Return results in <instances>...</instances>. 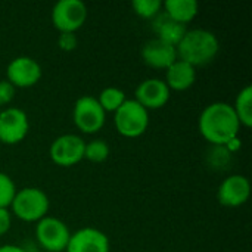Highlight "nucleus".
Returning <instances> with one entry per match:
<instances>
[{
	"label": "nucleus",
	"mask_w": 252,
	"mask_h": 252,
	"mask_svg": "<svg viewBox=\"0 0 252 252\" xmlns=\"http://www.w3.org/2000/svg\"><path fill=\"white\" fill-rule=\"evenodd\" d=\"M198 128L202 137L214 146H224L238 137L241 123L227 102H213L205 106L198 120Z\"/></svg>",
	"instance_id": "1"
},
{
	"label": "nucleus",
	"mask_w": 252,
	"mask_h": 252,
	"mask_svg": "<svg viewBox=\"0 0 252 252\" xmlns=\"http://www.w3.org/2000/svg\"><path fill=\"white\" fill-rule=\"evenodd\" d=\"M220 50L217 35L205 28L188 30L176 46L177 59H182L192 66H204L210 63Z\"/></svg>",
	"instance_id": "2"
},
{
	"label": "nucleus",
	"mask_w": 252,
	"mask_h": 252,
	"mask_svg": "<svg viewBox=\"0 0 252 252\" xmlns=\"http://www.w3.org/2000/svg\"><path fill=\"white\" fill-rule=\"evenodd\" d=\"M50 207L49 196L40 188H22L16 190L10 204L12 213L22 221H38L47 216Z\"/></svg>",
	"instance_id": "3"
},
{
	"label": "nucleus",
	"mask_w": 252,
	"mask_h": 252,
	"mask_svg": "<svg viewBox=\"0 0 252 252\" xmlns=\"http://www.w3.org/2000/svg\"><path fill=\"white\" fill-rule=\"evenodd\" d=\"M114 124L121 136L139 137L149 127V111H146L137 100L126 99L114 112Z\"/></svg>",
	"instance_id": "4"
},
{
	"label": "nucleus",
	"mask_w": 252,
	"mask_h": 252,
	"mask_svg": "<svg viewBox=\"0 0 252 252\" xmlns=\"http://www.w3.org/2000/svg\"><path fill=\"white\" fill-rule=\"evenodd\" d=\"M72 120L78 130L86 134H94L105 126L106 112L94 96L84 94L74 103Z\"/></svg>",
	"instance_id": "5"
},
{
	"label": "nucleus",
	"mask_w": 252,
	"mask_h": 252,
	"mask_svg": "<svg viewBox=\"0 0 252 252\" xmlns=\"http://www.w3.org/2000/svg\"><path fill=\"white\" fill-rule=\"evenodd\" d=\"M71 232L68 226L56 217L46 216L35 224V239L47 252H63L69 242Z\"/></svg>",
	"instance_id": "6"
},
{
	"label": "nucleus",
	"mask_w": 252,
	"mask_h": 252,
	"mask_svg": "<svg viewBox=\"0 0 252 252\" xmlns=\"http://www.w3.org/2000/svg\"><path fill=\"white\" fill-rule=\"evenodd\" d=\"M89 10L81 0H59L52 9V24L59 32H75L80 30L86 19Z\"/></svg>",
	"instance_id": "7"
},
{
	"label": "nucleus",
	"mask_w": 252,
	"mask_h": 252,
	"mask_svg": "<svg viewBox=\"0 0 252 252\" xmlns=\"http://www.w3.org/2000/svg\"><path fill=\"white\" fill-rule=\"evenodd\" d=\"M84 146L86 142L78 134L66 133L58 136L49 149L50 158L56 165L72 167L84 159Z\"/></svg>",
	"instance_id": "8"
},
{
	"label": "nucleus",
	"mask_w": 252,
	"mask_h": 252,
	"mask_svg": "<svg viewBox=\"0 0 252 252\" xmlns=\"http://www.w3.org/2000/svg\"><path fill=\"white\" fill-rule=\"evenodd\" d=\"M30 130V121L25 111L16 106H7L0 111V142L16 145L25 139Z\"/></svg>",
	"instance_id": "9"
},
{
	"label": "nucleus",
	"mask_w": 252,
	"mask_h": 252,
	"mask_svg": "<svg viewBox=\"0 0 252 252\" xmlns=\"http://www.w3.org/2000/svg\"><path fill=\"white\" fill-rule=\"evenodd\" d=\"M41 66L31 56H16L6 68V80L16 89H27L35 86L41 78Z\"/></svg>",
	"instance_id": "10"
},
{
	"label": "nucleus",
	"mask_w": 252,
	"mask_h": 252,
	"mask_svg": "<svg viewBox=\"0 0 252 252\" xmlns=\"http://www.w3.org/2000/svg\"><path fill=\"white\" fill-rule=\"evenodd\" d=\"M251 195V185L250 180L242 174H232L226 177L219 189H217V199L224 207H241L244 205Z\"/></svg>",
	"instance_id": "11"
},
{
	"label": "nucleus",
	"mask_w": 252,
	"mask_h": 252,
	"mask_svg": "<svg viewBox=\"0 0 252 252\" xmlns=\"http://www.w3.org/2000/svg\"><path fill=\"white\" fill-rule=\"evenodd\" d=\"M171 96V90L161 78H146L136 87L134 100H137L146 111L162 108Z\"/></svg>",
	"instance_id": "12"
},
{
	"label": "nucleus",
	"mask_w": 252,
	"mask_h": 252,
	"mask_svg": "<svg viewBox=\"0 0 252 252\" xmlns=\"http://www.w3.org/2000/svg\"><path fill=\"white\" fill-rule=\"evenodd\" d=\"M65 252H109V239L99 229L83 227L71 233Z\"/></svg>",
	"instance_id": "13"
},
{
	"label": "nucleus",
	"mask_w": 252,
	"mask_h": 252,
	"mask_svg": "<svg viewBox=\"0 0 252 252\" xmlns=\"http://www.w3.org/2000/svg\"><path fill=\"white\" fill-rule=\"evenodd\" d=\"M140 56L148 66L157 69H167L173 62L177 61L176 47L157 37L148 40L142 46Z\"/></svg>",
	"instance_id": "14"
},
{
	"label": "nucleus",
	"mask_w": 252,
	"mask_h": 252,
	"mask_svg": "<svg viewBox=\"0 0 252 252\" xmlns=\"http://www.w3.org/2000/svg\"><path fill=\"white\" fill-rule=\"evenodd\" d=\"M152 31L157 38L176 47L180 43V40L183 38L188 28H186V25L171 19L164 10H161L152 19Z\"/></svg>",
	"instance_id": "15"
},
{
	"label": "nucleus",
	"mask_w": 252,
	"mask_h": 252,
	"mask_svg": "<svg viewBox=\"0 0 252 252\" xmlns=\"http://www.w3.org/2000/svg\"><path fill=\"white\" fill-rule=\"evenodd\" d=\"M196 80V68L190 63L177 59L165 69V84L170 90L183 92L195 84Z\"/></svg>",
	"instance_id": "16"
},
{
	"label": "nucleus",
	"mask_w": 252,
	"mask_h": 252,
	"mask_svg": "<svg viewBox=\"0 0 252 252\" xmlns=\"http://www.w3.org/2000/svg\"><path fill=\"white\" fill-rule=\"evenodd\" d=\"M162 10L174 21L186 25L199 12V4L196 0H165L162 3Z\"/></svg>",
	"instance_id": "17"
},
{
	"label": "nucleus",
	"mask_w": 252,
	"mask_h": 252,
	"mask_svg": "<svg viewBox=\"0 0 252 252\" xmlns=\"http://www.w3.org/2000/svg\"><path fill=\"white\" fill-rule=\"evenodd\" d=\"M241 126H252V87L245 86L236 96L235 103L232 105Z\"/></svg>",
	"instance_id": "18"
},
{
	"label": "nucleus",
	"mask_w": 252,
	"mask_h": 252,
	"mask_svg": "<svg viewBox=\"0 0 252 252\" xmlns=\"http://www.w3.org/2000/svg\"><path fill=\"white\" fill-rule=\"evenodd\" d=\"M105 112H115L127 99L124 90L118 87H106L96 97Z\"/></svg>",
	"instance_id": "19"
},
{
	"label": "nucleus",
	"mask_w": 252,
	"mask_h": 252,
	"mask_svg": "<svg viewBox=\"0 0 252 252\" xmlns=\"http://www.w3.org/2000/svg\"><path fill=\"white\" fill-rule=\"evenodd\" d=\"M109 154L111 148L103 139H93L84 146V158L90 162H103L105 159H108Z\"/></svg>",
	"instance_id": "20"
},
{
	"label": "nucleus",
	"mask_w": 252,
	"mask_h": 252,
	"mask_svg": "<svg viewBox=\"0 0 252 252\" xmlns=\"http://www.w3.org/2000/svg\"><path fill=\"white\" fill-rule=\"evenodd\" d=\"M131 7L136 15L145 19H154L162 10L161 0H133Z\"/></svg>",
	"instance_id": "21"
},
{
	"label": "nucleus",
	"mask_w": 252,
	"mask_h": 252,
	"mask_svg": "<svg viewBox=\"0 0 252 252\" xmlns=\"http://www.w3.org/2000/svg\"><path fill=\"white\" fill-rule=\"evenodd\" d=\"M208 165L214 170H226L232 161V154L226 149V146H214L210 149L207 157Z\"/></svg>",
	"instance_id": "22"
},
{
	"label": "nucleus",
	"mask_w": 252,
	"mask_h": 252,
	"mask_svg": "<svg viewBox=\"0 0 252 252\" xmlns=\"http://www.w3.org/2000/svg\"><path fill=\"white\" fill-rule=\"evenodd\" d=\"M16 193L15 182L6 174L0 171V208H9Z\"/></svg>",
	"instance_id": "23"
},
{
	"label": "nucleus",
	"mask_w": 252,
	"mask_h": 252,
	"mask_svg": "<svg viewBox=\"0 0 252 252\" xmlns=\"http://www.w3.org/2000/svg\"><path fill=\"white\" fill-rule=\"evenodd\" d=\"M16 94V87L7 80H0V108L9 105Z\"/></svg>",
	"instance_id": "24"
},
{
	"label": "nucleus",
	"mask_w": 252,
	"mask_h": 252,
	"mask_svg": "<svg viewBox=\"0 0 252 252\" xmlns=\"http://www.w3.org/2000/svg\"><path fill=\"white\" fill-rule=\"evenodd\" d=\"M78 44V40H77V35L75 32H59V37H58V46L61 50L63 52H71L77 47Z\"/></svg>",
	"instance_id": "25"
},
{
	"label": "nucleus",
	"mask_w": 252,
	"mask_h": 252,
	"mask_svg": "<svg viewBox=\"0 0 252 252\" xmlns=\"http://www.w3.org/2000/svg\"><path fill=\"white\" fill-rule=\"evenodd\" d=\"M12 224V216L7 208H0V236L6 235Z\"/></svg>",
	"instance_id": "26"
},
{
	"label": "nucleus",
	"mask_w": 252,
	"mask_h": 252,
	"mask_svg": "<svg viewBox=\"0 0 252 252\" xmlns=\"http://www.w3.org/2000/svg\"><path fill=\"white\" fill-rule=\"evenodd\" d=\"M224 146H226V149H227L230 154H235V152H238V151L241 149L242 143H241V140H239L238 137H235V139H232L230 142H227Z\"/></svg>",
	"instance_id": "27"
},
{
	"label": "nucleus",
	"mask_w": 252,
	"mask_h": 252,
	"mask_svg": "<svg viewBox=\"0 0 252 252\" xmlns=\"http://www.w3.org/2000/svg\"><path fill=\"white\" fill-rule=\"evenodd\" d=\"M0 252H28V250L22 248V247H18V245H1L0 247Z\"/></svg>",
	"instance_id": "28"
},
{
	"label": "nucleus",
	"mask_w": 252,
	"mask_h": 252,
	"mask_svg": "<svg viewBox=\"0 0 252 252\" xmlns=\"http://www.w3.org/2000/svg\"><path fill=\"white\" fill-rule=\"evenodd\" d=\"M0 111H1V108H0Z\"/></svg>",
	"instance_id": "29"
}]
</instances>
